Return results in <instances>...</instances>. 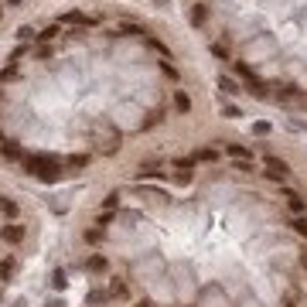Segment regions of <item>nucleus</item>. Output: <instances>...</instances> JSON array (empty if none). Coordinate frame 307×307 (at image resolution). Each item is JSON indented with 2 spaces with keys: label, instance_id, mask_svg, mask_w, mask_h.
Wrapping results in <instances>:
<instances>
[{
  "label": "nucleus",
  "instance_id": "obj_14",
  "mask_svg": "<svg viewBox=\"0 0 307 307\" xmlns=\"http://www.w3.org/2000/svg\"><path fill=\"white\" fill-rule=\"evenodd\" d=\"M236 171H242V174H249V171H253V161H236Z\"/></svg>",
  "mask_w": 307,
  "mask_h": 307
},
{
  "label": "nucleus",
  "instance_id": "obj_2",
  "mask_svg": "<svg viewBox=\"0 0 307 307\" xmlns=\"http://www.w3.org/2000/svg\"><path fill=\"white\" fill-rule=\"evenodd\" d=\"M266 174H270L273 181H283V178L290 174V168H287L283 161H276V157H266Z\"/></svg>",
  "mask_w": 307,
  "mask_h": 307
},
{
  "label": "nucleus",
  "instance_id": "obj_6",
  "mask_svg": "<svg viewBox=\"0 0 307 307\" xmlns=\"http://www.w3.org/2000/svg\"><path fill=\"white\" fill-rule=\"evenodd\" d=\"M174 109H178V113H188V109H191V102H188L185 92H174Z\"/></svg>",
  "mask_w": 307,
  "mask_h": 307
},
{
  "label": "nucleus",
  "instance_id": "obj_4",
  "mask_svg": "<svg viewBox=\"0 0 307 307\" xmlns=\"http://www.w3.org/2000/svg\"><path fill=\"white\" fill-rule=\"evenodd\" d=\"M0 154H4L7 161H21V147H17L14 140H4V143H0Z\"/></svg>",
  "mask_w": 307,
  "mask_h": 307
},
{
  "label": "nucleus",
  "instance_id": "obj_21",
  "mask_svg": "<svg viewBox=\"0 0 307 307\" xmlns=\"http://www.w3.org/2000/svg\"><path fill=\"white\" fill-rule=\"evenodd\" d=\"M287 307H290V304H287Z\"/></svg>",
  "mask_w": 307,
  "mask_h": 307
},
{
  "label": "nucleus",
  "instance_id": "obj_7",
  "mask_svg": "<svg viewBox=\"0 0 307 307\" xmlns=\"http://www.w3.org/2000/svg\"><path fill=\"white\" fill-rule=\"evenodd\" d=\"M0 212H4V215H17V202H11V198H0Z\"/></svg>",
  "mask_w": 307,
  "mask_h": 307
},
{
  "label": "nucleus",
  "instance_id": "obj_18",
  "mask_svg": "<svg viewBox=\"0 0 307 307\" xmlns=\"http://www.w3.org/2000/svg\"><path fill=\"white\" fill-rule=\"evenodd\" d=\"M109 293H113V297H123V293H126V287H123V283H113V290H109Z\"/></svg>",
  "mask_w": 307,
  "mask_h": 307
},
{
  "label": "nucleus",
  "instance_id": "obj_3",
  "mask_svg": "<svg viewBox=\"0 0 307 307\" xmlns=\"http://www.w3.org/2000/svg\"><path fill=\"white\" fill-rule=\"evenodd\" d=\"M0 239H4V242H21L24 239V225H4V229H0Z\"/></svg>",
  "mask_w": 307,
  "mask_h": 307
},
{
  "label": "nucleus",
  "instance_id": "obj_9",
  "mask_svg": "<svg viewBox=\"0 0 307 307\" xmlns=\"http://www.w3.org/2000/svg\"><path fill=\"white\" fill-rule=\"evenodd\" d=\"M62 24H89V17H85V14H65Z\"/></svg>",
  "mask_w": 307,
  "mask_h": 307
},
{
  "label": "nucleus",
  "instance_id": "obj_19",
  "mask_svg": "<svg viewBox=\"0 0 307 307\" xmlns=\"http://www.w3.org/2000/svg\"><path fill=\"white\" fill-rule=\"evenodd\" d=\"M136 307H154V304H147V300H140V304H136Z\"/></svg>",
  "mask_w": 307,
  "mask_h": 307
},
{
  "label": "nucleus",
  "instance_id": "obj_17",
  "mask_svg": "<svg viewBox=\"0 0 307 307\" xmlns=\"http://www.w3.org/2000/svg\"><path fill=\"white\" fill-rule=\"evenodd\" d=\"M89 300H92V304H102V300H106V293H102V290H92V293H89Z\"/></svg>",
  "mask_w": 307,
  "mask_h": 307
},
{
  "label": "nucleus",
  "instance_id": "obj_20",
  "mask_svg": "<svg viewBox=\"0 0 307 307\" xmlns=\"http://www.w3.org/2000/svg\"><path fill=\"white\" fill-rule=\"evenodd\" d=\"M161 4H164V0H161Z\"/></svg>",
  "mask_w": 307,
  "mask_h": 307
},
{
  "label": "nucleus",
  "instance_id": "obj_5",
  "mask_svg": "<svg viewBox=\"0 0 307 307\" xmlns=\"http://www.w3.org/2000/svg\"><path fill=\"white\" fill-rule=\"evenodd\" d=\"M225 150L232 154V157H236V161H249V157H253V150H246L242 143H225Z\"/></svg>",
  "mask_w": 307,
  "mask_h": 307
},
{
  "label": "nucleus",
  "instance_id": "obj_12",
  "mask_svg": "<svg viewBox=\"0 0 307 307\" xmlns=\"http://www.w3.org/2000/svg\"><path fill=\"white\" fill-rule=\"evenodd\" d=\"M14 273V259H4V263H0V276H11Z\"/></svg>",
  "mask_w": 307,
  "mask_h": 307
},
{
  "label": "nucleus",
  "instance_id": "obj_13",
  "mask_svg": "<svg viewBox=\"0 0 307 307\" xmlns=\"http://www.w3.org/2000/svg\"><path fill=\"white\" fill-rule=\"evenodd\" d=\"M191 21H195V24H202V21H205V7H202V4L191 11Z\"/></svg>",
  "mask_w": 307,
  "mask_h": 307
},
{
  "label": "nucleus",
  "instance_id": "obj_1",
  "mask_svg": "<svg viewBox=\"0 0 307 307\" xmlns=\"http://www.w3.org/2000/svg\"><path fill=\"white\" fill-rule=\"evenodd\" d=\"M24 171H28V174H34V178L55 181V178H58V171H62V164H58L55 157H45V154H38V157H28V161H24Z\"/></svg>",
  "mask_w": 307,
  "mask_h": 307
},
{
  "label": "nucleus",
  "instance_id": "obj_15",
  "mask_svg": "<svg viewBox=\"0 0 307 307\" xmlns=\"http://www.w3.org/2000/svg\"><path fill=\"white\" fill-rule=\"evenodd\" d=\"M293 229H297L300 236H307V219H293Z\"/></svg>",
  "mask_w": 307,
  "mask_h": 307
},
{
  "label": "nucleus",
  "instance_id": "obj_11",
  "mask_svg": "<svg viewBox=\"0 0 307 307\" xmlns=\"http://www.w3.org/2000/svg\"><path fill=\"white\" fill-rule=\"evenodd\" d=\"M85 164H89L85 154H75V157H68V168H85Z\"/></svg>",
  "mask_w": 307,
  "mask_h": 307
},
{
  "label": "nucleus",
  "instance_id": "obj_16",
  "mask_svg": "<svg viewBox=\"0 0 307 307\" xmlns=\"http://www.w3.org/2000/svg\"><path fill=\"white\" fill-rule=\"evenodd\" d=\"M51 283H55V287H65V273H62V270H55V276H51Z\"/></svg>",
  "mask_w": 307,
  "mask_h": 307
},
{
  "label": "nucleus",
  "instance_id": "obj_10",
  "mask_svg": "<svg viewBox=\"0 0 307 307\" xmlns=\"http://www.w3.org/2000/svg\"><path fill=\"white\" fill-rule=\"evenodd\" d=\"M287 198H290V212H297V215H300V212L307 208V205H304V198H297V195H287Z\"/></svg>",
  "mask_w": 307,
  "mask_h": 307
},
{
  "label": "nucleus",
  "instance_id": "obj_8",
  "mask_svg": "<svg viewBox=\"0 0 307 307\" xmlns=\"http://www.w3.org/2000/svg\"><path fill=\"white\" fill-rule=\"evenodd\" d=\"M89 270L92 273H102L106 270V256H89Z\"/></svg>",
  "mask_w": 307,
  "mask_h": 307
}]
</instances>
